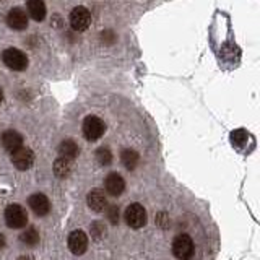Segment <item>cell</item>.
<instances>
[{
    "label": "cell",
    "instance_id": "1",
    "mask_svg": "<svg viewBox=\"0 0 260 260\" xmlns=\"http://www.w3.org/2000/svg\"><path fill=\"white\" fill-rule=\"evenodd\" d=\"M2 60H4V63L7 65L8 69L15 70V72H23V70H26V67H28L26 54L21 52L20 49H15V47L5 49L4 54H2Z\"/></svg>",
    "mask_w": 260,
    "mask_h": 260
},
{
    "label": "cell",
    "instance_id": "2",
    "mask_svg": "<svg viewBox=\"0 0 260 260\" xmlns=\"http://www.w3.org/2000/svg\"><path fill=\"white\" fill-rule=\"evenodd\" d=\"M106 132V124L104 120L96 117V116H88L83 120V135L86 140L89 142H96L104 135Z\"/></svg>",
    "mask_w": 260,
    "mask_h": 260
},
{
    "label": "cell",
    "instance_id": "3",
    "mask_svg": "<svg viewBox=\"0 0 260 260\" xmlns=\"http://www.w3.org/2000/svg\"><path fill=\"white\" fill-rule=\"evenodd\" d=\"M173 254L179 260H190L193 255V241L190 236L179 234L173 242Z\"/></svg>",
    "mask_w": 260,
    "mask_h": 260
},
{
    "label": "cell",
    "instance_id": "4",
    "mask_svg": "<svg viewBox=\"0 0 260 260\" xmlns=\"http://www.w3.org/2000/svg\"><path fill=\"white\" fill-rule=\"evenodd\" d=\"M5 221L7 224L13 228V230H18V228H23L26 226V221H28V215L24 208L21 205H8L7 210H5Z\"/></svg>",
    "mask_w": 260,
    "mask_h": 260
},
{
    "label": "cell",
    "instance_id": "5",
    "mask_svg": "<svg viewBox=\"0 0 260 260\" xmlns=\"http://www.w3.org/2000/svg\"><path fill=\"white\" fill-rule=\"evenodd\" d=\"M125 221L130 228L138 230L146 224V210L140 205V203H132L125 210Z\"/></svg>",
    "mask_w": 260,
    "mask_h": 260
},
{
    "label": "cell",
    "instance_id": "6",
    "mask_svg": "<svg viewBox=\"0 0 260 260\" xmlns=\"http://www.w3.org/2000/svg\"><path fill=\"white\" fill-rule=\"evenodd\" d=\"M70 24L75 31H85L91 24V13L88 12V8L85 7H77L73 8L70 13Z\"/></svg>",
    "mask_w": 260,
    "mask_h": 260
},
{
    "label": "cell",
    "instance_id": "7",
    "mask_svg": "<svg viewBox=\"0 0 260 260\" xmlns=\"http://www.w3.org/2000/svg\"><path fill=\"white\" fill-rule=\"evenodd\" d=\"M12 162L15 165L16 169L26 171L32 166V162H35V153H32L29 148L20 146L18 150L12 151Z\"/></svg>",
    "mask_w": 260,
    "mask_h": 260
},
{
    "label": "cell",
    "instance_id": "8",
    "mask_svg": "<svg viewBox=\"0 0 260 260\" xmlns=\"http://www.w3.org/2000/svg\"><path fill=\"white\" fill-rule=\"evenodd\" d=\"M7 21H8V26L16 31H23L28 28V15L21 7L12 8V10L8 12Z\"/></svg>",
    "mask_w": 260,
    "mask_h": 260
},
{
    "label": "cell",
    "instance_id": "9",
    "mask_svg": "<svg viewBox=\"0 0 260 260\" xmlns=\"http://www.w3.org/2000/svg\"><path fill=\"white\" fill-rule=\"evenodd\" d=\"M69 247H70V250L75 255L85 254L86 249H88V236L83 231H81V230L73 231L69 236Z\"/></svg>",
    "mask_w": 260,
    "mask_h": 260
},
{
    "label": "cell",
    "instance_id": "10",
    "mask_svg": "<svg viewBox=\"0 0 260 260\" xmlns=\"http://www.w3.org/2000/svg\"><path fill=\"white\" fill-rule=\"evenodd\" d=\"M28 203H29V208L35 211L38 216H44L49 213V210H51V203H49V199L44 193H32Z\"/></svg>",
    "mask_w": 260,
    "mask_h": 260
},
{
    "label": "cell",
    "instance_id": "11",
    "mask_svg": "<svg viewBox=\"0 0 260 260\" xmlns=\"http://www.w3.org/2000/svg\"><path fill=\"white\" fill-rule=\"evenodd\" d=\"M104 187L108 190L109 195H114V197H119V195L124 192L125 189V182H124V177L117 173H111L104 181Z\"/></svg>",
    "mask_w": 260,
    "mask_h": 260
},
{
    "label": "cell",
    "instance_id": "12",
    "mask_svg": "<svg viewBox=\"0 0 260 260\" xmlns=\"http://www.w3.org/2000/svg\"><path fill=\"white\" fill-rule=\"evenodd\" d=\"M86 202H88V207L91 208L93 211H96V213H100V211H103L106 207H108L106 195L100 189H94V190L89 192L88 197H86Z\"/></svg>",
    "mask_w": 260,
    "mask_h": 260
},
{
    "label": "cell",
    "instance_id": "13",
    "mask_svg": "<svg viewBox=\"0 0 260 260\" xmlns=\"http://www.w3.org/2000/svg\"><path fill=\"white\" fill-rule=\"evenodd\" d=\"M2 145L7 151L12 153L15 150H18L20 146H23V137L18 132H15V130H7L2 135Z\"/></svg>",
    "mask_w": 260,
    "mask_h": 260
},
{
    "label": "cell",
    "instance_id": "14",
    "mask_svg": "<svg viewBox=\"0 0 260 260\" xmlns=\"http://www.w3.org/2000/svg\"><path fill=\"white\" fill-rule=\"evenodd\" d=\"M28 13L35 21H43L46 18L44 0H28Z\"/></svg>",
    "mask_w": 260,
    "mask_h": 260
},
{
    "label": "cell",
    "instance_id": "15",
    "mask_svg": "<svg viewBox=\"0 0 260 260\" xmlns=\"http://www.w3.org/2000/svg\"><path fill=\"white\" fill-rule=\"evenodd\" d=\"M72 173V159L60 156L59 159H55L54 162V174L57 177H67Z\"/></svg>",
    "mask_w": 260,
    "mask_h": 260
},
{
    "label": "cell",
    "instance_id": "16",
    "mask_svg": "<svg viewBox=\"0 0 260 260\" xmlns=\"http://www.w3.org/2000/svg\"><path fill=\"white\" fill-rule=\"evenodd\" d=\"M78 145L73 142V140H63L60 145H59V153H60V156L63 158H69V159H73V158H77L78 156Z\"/></svg>",
    "mask_w": 260,
    "mask_h": 260
},
{
    "label": "cell",
    "instance_id": "17",
    "mask_svg": "<svg viewBox=\"0 0 260 260\" xmlns=\"http://www.w3.org/2000/svg\"><path fill=\"white\" fill-rule=\"evenodd\" d=\"M120 159H122V165L127 169H135L140 156H138V153L135 150H124L120 154Z\"/></svg>",
    "mask_w": 260,
    "mask_h": 260
},
{
    "label": "cell",
    "instance_id": "18",
    "mask_svg": "<svg viewBox=\"0 0 260 260\" xmlns=\"http://www.w3.org/2000/svg\"><path fill=\"white\" fill-rule=\"evenodd\" d=\"M20 241L23 244H26V246H31L32 247V246H36V244L39 242V233L35 230V228H28L26 231L21 233Z\"/></svg>",
    "mask_w": 260,
    "mask_h": 260
},
{
    "label": "cell",
    "instance_id": "19",
    "mask_svg": "<svg viewBox=\"0 0 260 260\" xmlns=\"http://www.w3.org/2000/svg\"><path fill=\"white\" fill-rule=\"evenodd\" d=\"M231 140H233V145H236L238 148H242L249 140V134L246 130H236V132L231 134Z\"/></svg>",
    "mask_w": 260,
    "mask_h": 260
},
{
    "label": "cell",
    "instance_id": "20",
    "mask_svg": "<svg viewBox=\"0 0 260 260\" xmlns=\"http://www.w3.org/2000/svg\"><path fill=\"white\" fill-rule=\"evenodd\" d=\"M96 159L103 166L111 165V161H112V153H111V150L109 148H104V146H103V148H100V150L96 151Z\"/></svg>",
    "mask_w": 260,
    "mask_h": 260
},
{
    "label": "cell",
    "instance_id": "21",
    "mask_svg": "<svg viewBox=\"0 0 260 260\" xmlns=\"http://www.w3.org/2000/svg\"><path fill=\"white\" fill-rule=\"evenodd\" d=\"M108 216H109V221L112 224H116L119 221V208L117 207H109L108 210Z\"/></svg>",
    "mask_w": 260,
    "mask_h": 260
},
{
    "label": "cell",
    "instance_id": "22",
    "mask_svg": "<svg viewBox=\"0 0 260 260\" xmlns=\"http://www.w3.org/2000/svg\"><path fill=\"white\" fill-rule=\"evenodd\" d=\"M91 233L94 234V238H100L101 234L106 233V228H104V224H101V223H94L93 228H91Z\"/></svg>",
    "mask_w": 260,
    "mask_h": 260
},
{
    "label": "cell",
    "instance_id": "23",
    "mask_svg": "<svg viewBox=\"0 0 260 260\" xmlns=\"http://www.w3.org/2000/svg\"><path fill=\"white\" fill-rule=\"evenodd\" d=\"M4 246H5V239H4V236L0 234V249H2Z\"/></svg>",
    "mask_w": 260,
    "mask_h": 260
},
{
    "label": "cell",
    "instance_id": "24",
    "mask_svg": "<svg viewBox=\"0 0 260 260\" xmlns=\"http://www.w3.org/2000/svg\"><path fill=\"white\" fill-rule=\"evenodd\" d=\"M18 260H31V257H26V255H21Z\"/></svg>",
    "mask_w": 260,
    "mask_h": 260
},
{
    "label": "cell",
    "instance_id": "25",
    "mask_svg": "<svg viewBox=\"0 0 260 260\" xmlns=\"http://www.w3.org/2000/svg\"><path fill=\"white\" fill-rule=\"evenodd\" d=\"M2 101H4V93L0 91V103H2Z\"/></svg>",
    "mask_w": 260,
    "mask_h": 260
}]
</instances>
